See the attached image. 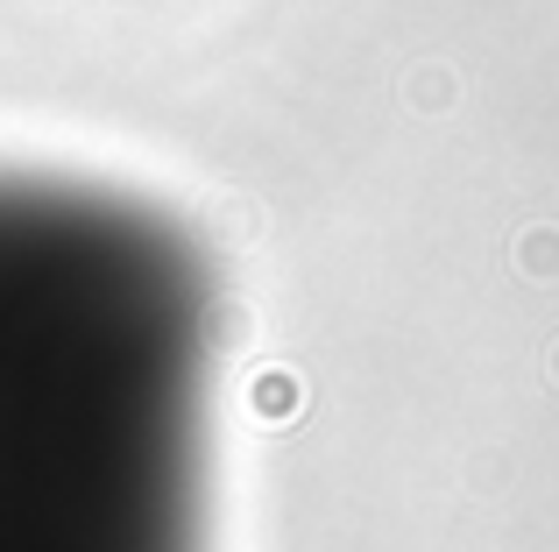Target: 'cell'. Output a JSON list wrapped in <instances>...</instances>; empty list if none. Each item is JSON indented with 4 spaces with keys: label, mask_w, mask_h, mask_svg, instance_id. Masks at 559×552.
<instances>
[{
    "label": "cell",
    "mask_w": 559,
    "mask_h": 552,
    "mask_svg": "<svg viewBox=\"0 0 559 552\" xmlns=\"http://www.w3.org/2000/svg\"><path fill=\"white\" fill-rule=\"evenodd\" d=\"M213 276L114 184L0 170V552H205Z\"/></svg>",
    "instance_id": "obj_1"
}]
</instances>
